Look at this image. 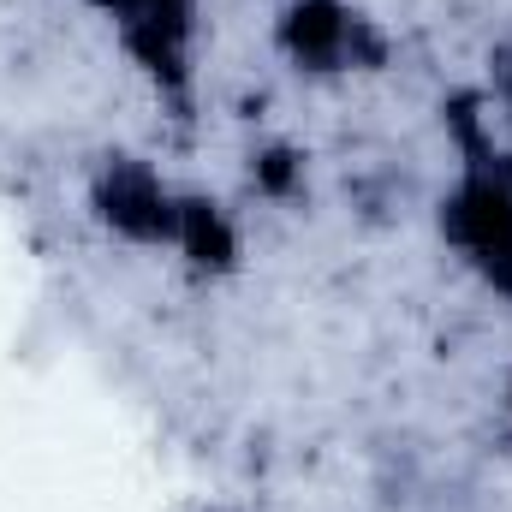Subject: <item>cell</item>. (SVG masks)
<instances>
[{
    "instance_id": "1",
    "label": "cell",
    "mask_w": 512,
    "mask_h": 512,
    "mask_svg": "<svg viewBox=\"0 0 512 512\" xmlns=\"http://www.w3.org/2000/svg\"><path fill=\"white\" fill-rule=\"evenodd\" d=\"M90 215L143 251H179L191 262H233L239 239H233V221L209 203V197H191L179 191L155 161L143 155H102L96 173H90Z\"/></svg>"
},
{
    "instance_id": "2",
    "label": "cell",
    "mask_w": 512,
    "mask_h": 512,
    "mask_svg": "<svg viewBox=\"0 0 512 512\" xmlns=\"http://www.w3.org/2000/svg\"><path fill=\"white\" fill-rule=\"evenodd\" d=\"M435 227L441 245L512 304V143H495L483 120L459 131V161L435 203Z\"/></svg>"
},
{
    "instance_id": "3",
    "label": "cell",
    "mask_w": 512,
    "mask_h": 512,
    "mask_svg": "<svg viewBox=\"0 0 512 512\" xmlns=\"http://www.w3.org/2000/svg\"><path fill=\"white\" fill-rule=\"evenodd\" d=\"M78 6L114 36V48L149 78V90L161 102H173L179 114L191 108L203 0H78Z\"/></svg>"
},
{
    "instance_id": "4",
    "label": "cell",
    "mask_w": 512,
    "mask_h": 512,
    "mask_svg": "<svg viewBox=\"0 0 512 512\" xmlns=\"http://www.w3.org/2000/svg\"><path fill=\"white\" fill-rule=\"evenodd\" d=\"M274 48L286 54L292 72L310 78H346L387 60L382 24L352 0H286L274 12Z\"/></svg>"
},
{
    "instance_id": "5",
    "label": "cell",
    "mask_w": 512,
    "mask_h": 512,
    "mask_svg": "<svg viewBox=\"0 0 512 512\" xmlns=\"http://www.w3.org/2000/svg\"><path fill=\"white\" fill-rule=\"evenodd\" d=\"M489 120H501L507 126V137H512V36L489 54Z\"/></svg>"
},
{
    "instance_id": "6",
    "label": "cell",
    "mask_w": 512,
    "mask_h": 512,
    "mask_svg": "<svg viewBox=\"0 0 512 512\" xmlns=\"http://www.w3.org/2000/svg\"><path fill=\"white\" fill-rule=\"evenodd\" d=\"M507 423H512V382H507Z\"/></svg>"
}]
</instances>
